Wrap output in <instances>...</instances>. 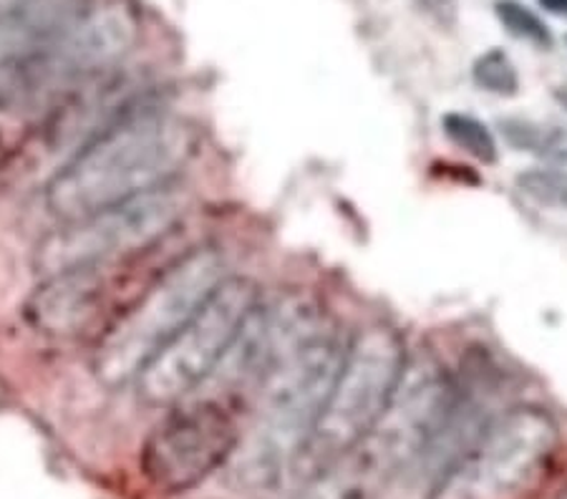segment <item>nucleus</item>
Instances as JSON below:
<instances>
[{
  "label": "nucleus",
  "instance_id": "f257e3e1",
  "mask_svg": "<svg viewBox=\"0 0 567 499\" xmlns=\"http://www.w3.org/2000/svg\"><path fill=\"white\" fill-rule=\"evenodd\" d=\"M265 374L260 412L240 457L255 487L286 485L331 392L346 346L328 315L308 301L262 308Z\"/></svg>",
  "mask_w": 567,
  "mask_h": 499
},
{
  "label": "nucleus",
  "instance_id": "f03ea898",
  "mask_svg": "<svg viewBox=\"0 0 567 499\" xmlns=\"http://www.w3.org/2000/svg\"><path fill=\"white\" fill-rule=\"evenodd\" d=\"M197 132L177 116L146 112L99 132L45 187L59 220L104 210L169 185L197 152Z\"/></svg>",
  "mask_w": 567,
  "mask_h": 499
},
{
  "label": "nucleus",
  "instance_id": "7ed1b4c3",
  "mask_svg": "<svg viewBox=\"0 0 567 499\" xmlns=\"http://www.w3.org/2000/svg\"><path fill=\"white\" fill-rule=\"evenodd\" d=\"M460 386L436 363H409L379 424L331 465L298 485L296 499H379L422 457L450 416Z\"/></svg>",
  "mask_w": 567,
  "mask_h": 499
},
{
  "label": "nucleus",
  "instance_id": "20e7f679",
  "mask_svg": "<svg viewBox=\"0 0 567 499\" xmlns=\"http://www.w3.org/2000/svg\"><path fill=\"white\" fill-rule=\"evenodd\" d=\"M406 343L391 325H369L346 346L331 392L320 408L290 482L303 485L361 441L386 412L406 374Z\"/></svg>",
  "mask_w": 567,
  "mask_h": 499
},
{
  "label": "nucleus",
  "instance_id": "39448f33",
  "mask_svg": "<svg viewBox=\"0 0 567 499\" xmlns=\"http://www.w3.org/2000/svg\"><path fill=\"white\" fill-rule=\"evenodd\" d=\"M258 305L260 285L252 278L225 276L140 371L136 392L152 406L185 402L217 374Z\"/></svg>",
  "mask_w": 567,
  "mask_h": 499
},
{
  "label": "nucleus",
  "instance_id": "423d86ee",
  "mask_svg": "<svg viewBox=\"0 0 567 499\" xmlns=\"http://www.w3.org/2000/svg\"><path fill=\"white\" fill-rule=\"evenodd\" d=\"M223 278V258L209 248L172 266L99 343L96 376L109 386L134 381Z\"/></svg>",
  "mask_w": 567,
  "mask_h": 499
},
{
  "label": "nucleus",
  "instance_id": "0eeeda50",
  "mask_svg": "<svg viewBox=\"0 0 567 499\" xmlns=\"http://www.w3.org/2000/svg\"><path fill=\"white\" fill-rule=\"evenodd\" d=\"M185 215V197L169 185L130 202L61 220V227L35 245L33 266L41 276L79 268H106L116 260L140 256Z\"/></svg>",
  "mask_w": 567,
  "mask_h": 499
},
{
  "label": "nucleus",
  "instance_id": "6e6552de",
  "mask_svg": "<svg viewBox=\"0 0 567 499\" xmlns=\"http://www.w3.org/2000/svg\"><path fill=\"white\" fill-rule=\"evenodd\" d=\"M560 429L539 406H515L492 419L460 467L462 499H529L550 475Z\"/></svg>",
  "mask_w": 567,
  "mask_h": 499
},
{
  "label": "nucleus",
  "instance_id": "1a4fd4ad",
  "mask_svg": "<svg viewBox=\"0 0 567 499\" xmlns=\"http://www.w3.org/2000/svg\"><path fill=\"white\" fill-rule=\"evenodd\" d=\"M240 447V429L219 402H195L172 412L142 447V475L154 489L179 495L203 485Z\"/></svg>",
  "mask_w": 567,
  "mask_h": 499
},
{
  "label": "nucleus",
  "instance_id": "9d476101",
  "mask_svg": "<svg viewBox=\"0 0 567 499\" xmlns=\"http://www.w3.org/2000/svg\"><path fill=\"white\" fill-rule=\"evenodd\" d=\"M91 0H21L0 15V98L29 76Z\"/></svg>",
  "mask_w": 567,
  "mask_h": 499
},
{
  "label": "nucleus",
  "instance_id": "9b49d317",
  "mask_svg": "<svg viewBox=\"0 0 567 499\" xmlns=\"http://www.w3.org/2000/svg\"><path fill=\"white\" fill-rule=\"evenodd\" d=\"M104 268H79L43 276L29 295L23 315L35 331L53 339H69L86 331L102 313L106 283Z\"/></svg>",
  "mask_w": 567,
  "mask_h": 499
},
{
  "label": "nucleus",
  "instance_id": "f8f14e48",
  "mask_svg": "<svg viewBox=\"0 0 567 499\" xmlns=\"http://www.w3.org/2000/svg\"><path fill=\"white\" fill-rule=\"evenodd\" d=\"M499 132L512 149L547 162H567V132L560 126L539 124L523 116H505L499 119Z\"/></svg>",
  "mask_w": 567,
  "mask_h": 499
},
{
  "label": "nucleus",
  "instance_id": "ddd939ff",
  "mask_svg": "<svg viewBox=\"0 0 567 499\" xmlns=\"http://www.w3.org/2000/svg\"><path fill=\"white\" fill-rule=\"evenodd\" d=\"M442 132L446 134L456 149L470 154L472 159L482 162V165H497L499 159V147L492 129L477 116L462 114V112H450L442 116Z\"/></svg>",
  "mask_w": 567,
  "mask_h": 499
},
{
  "label": "nucleus",
  "instance_id": "4468645a",
  "mask_svg": "<svg viewBox=\"0 0 567 499\" xmlns=\"http://www.w3.org/2000/svg\"><path fill=\"white\" fill-rule=\"evenodd\" d=\"M515 187L539 207L567 210V169L563 167L523 169L515 177Z\"/></svg>",
  "mask_w": 567,
  "mask_h": 499
},
{
  "label": "nucleus",
  "instance_id": "2eb2a0df",
  "mask_svg": "<svg viewBox=\"0 0 567 499\" xmlns=\"http://www.w3.org/2000/svg\"><path fill=\"white\" fill-rule=\"evenodd\" d=\"M472 79L482 91L502 98H512L519 94V71L505 51L489 49L477 56L472 66Z\"/></svg>",
  "mask_w": 567,
  "mask_h": 499
},
{
  "label": "nucleus",
  "instance_id": "dca6fc26",
  "mask_svg": "<svg viewBox=\"0 0 567 499\" xmlns=\"http://www.w3.org/2000/svg\"><path fill=\"white\" fill-rule=\"evenodd\" d=\"M495 13L499 23L505 25L507 33L515 35L519 41H527L537 45V49H553V31L547 29V23L535 11H529L519 0H497Z\"/></svg>",
  "mask_w": 567,
  "mask_h": 499
},
{
  "label": "nucleus",
  "instance_id": "f3484780",
  "mask_svg": "<svg viewBox=\"0 0 567 499\" xmlns=\"http://www.w3.org/2000/svg\"><path fill=\"white\" fill-rule=\"evenodd\" d=\"M419 8L442 29H454L460 21V3L456 0H416Z\"/></svg>",
  "mask_w": 567,
  "mask_h": 499
},
{
  "label": "nucleus",
  "instance_id": "a211bd4d",
  "mask_svg": "<svg viewBox=\"0 0 567 499\" xmlns=\"http://www.w3.org/2000/svg\"><path fill=\"white\" fill-rule=\"evenodd\" d=\"M539 8H545L547 13H553L557 18H565L567 21V0H537Z\"/></svg>",
  "mask_w": 567,
  "mask_h": 499
},
{
  "label": "nucleus",
  "instance_id": "6ab92c4d",
  "mask_svg": "<svg viewBox=\"0 0 567 499\" xmlns=\"http://www.w3.org/2000/svg\"><path fill=\"white\" fill-rule=\"evenodd\" d=\"M555 102L560 104L565 112H567V86H560V89H555Z\"/></svg>",
  "mask_w": 567,
  "mask_h": 499
},
{
  "label": "nucleus",
  "instance_id": "aec40b11",
  "mask_svg": "<svg viewBox=\"0 0 567 499\" xmlns=\"http://www.w3.org/2000/svg\"><path fill=\"white\" fill-rule=\"evenodd\" d=\"M16 3H21V0H0V15H3L6 11H11Z\"/></svg>",
  "mask_w": 567,
  "mask_h": 499
},
{
  "label": "nucleus",
  "instance_id": "412c9836",
  "mask_svg": "<svg viewBox=\"0 0 567 499\" xmlns=\"http://www.w3.org/2000/svg\"><path fill=\"white\" fill-rule=\"evenodd\" d=\"M557 499H567V489H565V492H563L560 497H557Z\"/></svg>",
  "mask_w": 567,
  "mask_h": 499
},
{
  "label": "nucleus",
  "instance_id": "4be33fe9",
  "mask_svg": "<svg viewBox=\"0 0 567 499\" xmlns=\"http://www.w3.org/2000/svg\"><path fill=\"white\" fill-rule=\"evenodd\" d=\"M565 41H567V35H565Z\"/></svg>",
  "mask_w": 567,
  "mask_h": 499
}]
</instances>
